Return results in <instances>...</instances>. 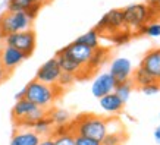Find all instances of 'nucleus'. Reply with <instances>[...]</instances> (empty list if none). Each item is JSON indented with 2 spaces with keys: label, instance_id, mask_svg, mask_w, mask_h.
Segmentation results:
<instances>
[{
  "label": "nucleus",
  "instance_id": "2eb2a0df",
  "mask_svg": "<svg viewBox=\"0 0 160 145\" xmlns=\"http://www.w3.org/2000/svg\"><path fill=\"white\" fill-rule=\"evenodd\" d=\"M41 141L32 129H16L12 135L10 145H38Z\"/></svg>",
  "mask_w": 160,
  "mask_h": 145
},
{
  "label": "nucleus",
  "instance_id": "f704fd0d",
  "mask_svg": "<svg viewBox=\"0 0 160 145\" xmlns=\"http://www.w3.org/2000/svg\"><path fill=\"white\" fill-rule=\"evenodd\" d=\"M157 3H159V0H146V5L150 7H157Z\"/></svg>",
  "mask_w": 160,
  "mask_h": 145
},
{
  "label": "nucleus",
  "instance_id": "b1692460",
  "mask_svg": "<svg viewBox=\"0 0 160 145\" xmlns=\"http://www.w3.org/2000/svg\"><path fill=\"white\" fill-rule=\"evenodd\" d=\"M31 5H32L31 0H8L6 12H25Z\"/></svg>",
  "mask_w": 160,
  "mask_h": 145
},
{
  "label": "nucleus",
  "instance_id": "72a5a7b5",
  "mask_svg": "<svg viewBox=\"0 0 160 145\" xmlns=\"http://www.w3.org/2000/svg\"><path fill=\"white\" fill-rule=\"evenodd\" d=\"M6 78H8V72H6L5 69L2 68V65H0V84L3 82V81H5Z\"/></svg>",
  "mask_w": 160,
  "mask_h": 145
},
{
  "label": "nucleus",
  "instance_id": "bb28decb",
  "mask_svg": "<svg viewBox=\"0 0 160 145\" xmlns=\"http://www.w3.org/2000/svg\"><path fill=\"white\" fill-rule=\"evenodd\" d=\"M132 37V32L128 31V29H122V31H118L113 35H110L112 41L116 44V46H122V44H126Z\"/></svg>",
  "mask_w": 160,
  "mask_h": 145
},
{
  "label": "nucleus",
  "instance_id": "39448f33",
  "mask_svg": "<svg viewBox=\"0 0 160 145\" xmlns=\"http://www.w3.org/2000/svg\"><path fill=\"white\" fill-rule=\"evenodd\" d=\"M32 27V19L25 12H5L0 18V38L21 31H28Z\"/></svg>",
  "mask_w": 160,
  "mask_h": 145
},
{
  "label": "nucleus",
  "instance_id": "ddd939ff",
  "mask_svg": "<svg viewBox=\"0 0 160 145\" xmlns=\"http://www.w3.org/2000/svg\"><path fill=\"white\" fill-rule=\"evenodd\" d=\"M140 68L144 69L156 82H160V47L147 51L140 63Z\"/></svg>",
  "mask_w": 160,
  "mask_h": 145
},
{
  "label": "nucleus",
  "instance_id": "aec40b11",
  "mask_svg": "<svg viewBox=\"0 0 160 145\" xmlns=\"http://www.w3.org/2000/svg\"><path fill=\"white\" fill-rule=\"evenodd\" d=\"M75 41L79 44H84V46H87V47L92 48V50H96L97 47H100V34L92 28L90 31H87L85 34L79 35Z\"/></svg>",
  "mask_w": 160,
  "mask_h": 145
},
{
  "label": "nucleus",
  "instance_id": "f257e3e1",
  "mask_svg": "<svg viewBox=\"0 0 160 145\" xmlns=\"http://www.w3.org/2000/svg\"><path fill=\"white\" fill-rule=\"evenodd\" d=\"M25 89V100L31 101L32 104L38 106L40 109L49 111L53 109L54 101L58 100L60 94H62V88H59L58 85H46V84L40 82L37 79H32L31 82H28L24 87Z\"/></svg>",
  "mask_w": 160,
  "mask_h": 145
},
{
  "label": "nucleus",
  "instance_id": "c9c22d12",
  "mask_svg": "<svg viewBox=\"0 0 160 145\" xmlns=\"http://www.w3.org/2000/svg\"><path fill=\"white\" fill-rule=\"evenodd\" d=\"M24 97H25V89L22 88L18 94H15V100H21V98H24Z\"/></svg>",
  "mask_w": 160,
  "mask_h": 145
},
{
  "label": "nucleus",
  "instance_id": "412c9836",
  "mask_svg": "<svg viewBox=\"0 0 160 145\" xmlns=\"http://www.w3.org/2000/svg\"><path fill=\"white\" fill-rule=\"evenodd\" d=\"M132 91H134V84L132 81H125V82H121V84H116V88H115V94L119 97V100H121L123 104H125L128 100H129V97H131Z\"/></svg>",
  "mask_w": 160,
  "mask_h": 145
},
{
  "label": "nucleus",
  "instance_id": "5701e85b",
  "mask_svg": "<svg viewBox=\"0 0 160 145\" xmlns=\"http://www.w3.org/2000/svg\"><path fill=\"white\" fill-rule=\"evenodd\" d=\"M131 81H132V84H134V85H137L138 88L144 87V85H148V84L156 82L154 79H153V78H151L142 68H140V66L137 68L135 73H134V76L131 78Z\"/></svg>",
  "mask_w": 160,
  "mask_h": 145
},
{
  "label": "nucleus",
  "instance_id": "f03ea898",
  "mask_svg": "<svg viewBox=\"0 0 160 145\" xmlns=\"http://www.w3.org/2000/svg\"><path fill=\"white\" fill-rule=\"evenodd\" d=\"M71 129L75 135L87 136L102 144L103 138L107 133V120L96 114H79L71 123Z\"/></svg>",
  "mask_w": 160,
  "mask_h": 145
},
{
  "label": "nucleus",
  "instance_id": "7c9ffc66",
  "mask_svg": "<svg viewBox=\"0 0 160 145\" xmlns=\"http://www.w3.org/2000/svg\"><path fill=\"white\" fill-rule=\"evenodd\" d=\"M43 5H44V3H32L28 9L25 10V13H27L31 19L34 21L35 18H37V15H38V12H40V9H41V6H43Z\"/></svg>",
  "mask_w": 160,
  "mask_h": 145
},
{
  "label": "nucleus",
  "instance_id": "dca6fc26",
  "mask_svg": "<svg viewBox=\"0 0 160 145\" xmlns=\"http://www.w3.org/2000/svg\"><path fill=\"white\" fill-rule=\"evenodd\" d=\"M98 103H100V107L106 113H109V114H118V113H121L123 110V106H125L115 92H110V94L98 98Z\"/></svg>",
  "mask_w": 160,
  "mask_h": 145
},
{
  "label": "nucleus",
  "instance_id": "a211bd4d",
  "mask_svg": "<svg viewBox=\"0 0 160 145\" xmlns=\"http://www.w3.org/2000/svg\"><path fill=\"white\" fill-rule=\"evenodd\" d=\"M107 54H109V50L104 48V47H102V46L97 47L94 51H92V57H91V60H90V63L87 65V68H85L90 75L92 73V70H96L100 65H103V63L106 62Z\"/></svg>",
  "mask_w": 160,
  "mask_h": 145
},
{
  "label": "nucleus",
  "instance_id": "58836bf2",
  "mask_svg": "<svg viewBox=\"0 0 160 145\" xmlns=\"http://www.w3.org/2000/svg\"><path fill=\"white\" fill-rule=\"evenodd\" d=\"M43 2L44 3H47V2H52V0H43Z\"/></svg>",
  "mask_w": 160,
  "mask_h": 145
},
{
  "label": "nucleus",
  "instance_id": "f3484780",
  "mask_svg": "<svg viewBox=\"0 0 160 145\" xmlns=\"http://www.w3.org/2000/svg\"><path fill=\"white\" fill-rule=\"evenodd\" d=\"M32 131L40 136V138H47V136H52L53 135V131H54V125L53 122L50 120L49 116H44L43 119H40L34 123L32 126Z\"/></svg>",
  "mask_w": 160,
  "mask_h": 145
},
{
  "label": "nucleus",
  "instance_id": "6ab92c4d",
  "mask_svg": "<svg viewBox=\"0 0 160 145\" xmlns=\"http://www.w3.org/2000/svg\"><path fill=\"white\" fill-rule=\"evenodd\" d=\"M47 116L50 117V120L53 122L54 126H63L71 123V113L65 109H52L47 111Z\"/></svg>",
  "mask_w": 160,
  "mask_h": 145
},
{
  "label": "nucleus",
  "instance_id": "c85d7f7f",
  "mask_svg": "<svg viewBox=\"0 0 160 145\" xmlns=\"http://www.w3.org/2000/svg\"><path fill=\"white\" fill-rule=\"evenodd\" d=\"M140 91L144 95H156V94L160 92V82H153L148 84V85H144V87L140 88Z\"/></svg>",
  "mask_w": 160,
  "mask_h": 145
},
{
  "label": "nucleus",
  "instance_id": "e433bc0d",
  "mask_svg": "<svg viewBox=\"0 0 160 145\" xmlns=\"http://www.w3.org/2000/svg\"><path fill=\"white\" fill-rule=\"evenodd\" d=\"M31 2H32V3H44L43 0H31Z\"/></svg>",
  "mask_w": 160,
  "mask_h": 145
},
{
  "label": "nucleus",
  "instance_id": "423d86ee",
  "mask_svg": "<svg viewBox=\"0 0 160 145\" xmlns=\"http://www.w3.org/2000/svg\"><path fill=\"white\" fill-rule=\"evenodd\" d=\"M3 41H5V46L16 48V50L22 51L27 57H29L35 50L37 37H35V32L32 29H28V31H21L16 34L8 35L3 38Z\"/></svg>",
  "mask_w": 160,
  "mask_h": 145
},
{
  "label": "nucleus",
  "instance_id": "1a4fd4ad",
  "mask_svg": "<svg viewBox=\"0 0 160 145\" xmlns=\"http://www.w3.org/2000/svg\"><path fill=\"white\" fill-rule=\"evenodd\" d=\"M92 51H94L92 48L87 47V46H84V44L77 43V41H73V43L68 44L66 47H63L62 50H59V53L71 57L72 60L79 63L82 68H87V65L90 63V60H91V57H92Z\"/></svg>",
  "mask_w": 160,
  "mask_h": 145
},
{
  "label": "nucleus",
  "instance_id": "7ed1b4c3",
  "mask_svg": "<svg viewBox=\"0 0 160 145\" xmlns=\"http://www.w3.org/2000/svg\"><path fill=\"white\" fill-rule=\"evenodd\" d=\"M123 12V22L125 29L128 31H140L147 22L153 19H159L160 12L157 7H150L146 3H135V5L126 6Z\"/></svg>",
  "mask_w": 160,
  "mask_h": 145
},
{
  "label": "nucleus",
  "instance_id": "9d476101",
  "mask_svg": "<svg viewBox=\"0 0 160 145\" xmlns=\"http://www.w3.org/2000/svg\"><path fill=\"white\" fill-rule=\"evenodd\" d=\"M25 59H27V56L22 51H19V50H16L13 47L3 46L0 48V65L8 72V75H10L13 72Z\"/></svg>",
  "mask_w": 160,
  "mask_h": 145
},
{
  "label": "nucleus",
  "instance_id": "ea45409f",
  "mask_svg": "<svg viewBox=\"0 0 160 145\" xmlns=\"http://www.w3.org/2000/svg\"><path fill=\"white\" fill-rule=\"evenodd\" d=\"M159 119H160V114H159Z\"/></svg>",
  "mask_w": 160,
  "mask_h": 145
},
{
  "label": "nucleus",
  "instance_id": "4468645a",
  "mask_svg": "<svg viewBox=\"0 0 160 145\" xmlns=\"http://www.w3.org/2000/svg\"><path fill=\"white\" fill-rule=\"evenodd\" d=\"M56 60H58L60 70L63 73H71L73 76H77V79H82V76L90 75L87 69L82 68L79 63H77L75 60H72L71 57H68V56H65L62 53H59V51L56 54Z\"/></svg>",
  "mask_w": 160,
  "mask_h": 145
},
{
  "label": "nucleus",
  "instance_id": "4be33fe9",
  "mask_svg": "<svg viewBox=\"0 0 160 145\" xmlns=\"http://www.w3.org/2000/svg\"><path fill=\"white\" fill-rule=\"evenodd\" d=\"M138 32H140L141 35L150 37V38H159L160 37V18L159 19H153V21H150V22H147Z\"/></svg>",
  "mask_w": 160,
  "mask_h": 145
},
{
  "label": "nucleus",
  "instance_id": "20e7f679",
  "mask_svg": "<svg viewBox=\"0 0 160 145\" xmlns=\"http://www.w3.org/2000/svg\"><path fill=\"white\" fill-rule=\"evenodd\" d=\"M44 116H47V111L25 98L16 100L12 109V117L16 129H32L35 122L43 119Z\"/></svg>",
  "mask_w": 160,
  "mask_h": 145
},
{
  "label": "nucleus",
  "instance_id": "2f4dec72",
  "mask_svg": "<svg viewBox=\"0 0 160 145\" xmlns=\"http://www.w3.org/2000/svg\"><path fill=\"white\" fill-rule=\"evenodd\" d=\"M153 138H154V142L157 145H160V125H157L153 131Z\"/></svg>",
  "mask_w": 160,
  "mask_h": 145
},
{
  "label": "nucleus",
  "instance_id": "c756f323",
  "mask_svg": "<svg viewBox=\"0 0 160 145\" xmlns=\"http://www.w3.org/2000/svg\"><path fill=\"white\" fill-rule=\"evenodd\" d=\"M75 145H102L98 141L87 138V136H81V135H75Z\"/></svg>",
  "mask_w": 160,
  "mask_h": 145
},
{
  "label": "nucleus",
  "instance_id": "393cba45",
  "mask_svg": "<svg viewBox=\"0 0 160 145\" xmlns=\"http://www.w3.org/2000/svg\"><path fill=\"white\" fill-rule=\"evenodd\" d=\"M123 139H125V135H123L122 131L107 132L106 136H104L102 141V145H122Z\"/></svg>",
  "mask_w": 160,
  "mask_h": 145
},
{
  "label": "nucleus",
  "instance_id": "f8f14e48",
  "mask_svg": "<svg viewBox=\"0 0 160 145\" xmlns=\"http://www.w3.org/2000/svg\"><path fill=\"white\" fill-rule=\"evenodd\" d=\"M115 88H116V81L113 79V76L109 72H103L100 75H97L96 79L92 81L91 94L96 98H102V97L113 92Z\"/></svg>",
  "mask_w": 160,
  "mask_h": 145
},
{
  "label": "nucleus",
  "instance_id": "a878e982",
  "mask_svg": "<svg viewBox=\"0 0 160 145\" xmlns=\"http://www.w3.org/2000/svg\"><path fill=\"white\" fill-rule=\"evenodd\" d=\"M52 138L54 141V145H75V133L72 131L53 135Z\"/></svg>",
  "mask_w": 160,
  "mask_h": 145
},
{
  "label": "nucleus",
  "instance_id": "6e6552de",
  "mask_svg": "<svg viewBox=\"0 0 160 145\" xmlns=\"http://www.w3.org/2000/svg\"><path fill=\"white\" fill-rule=\"evenodd\" d=\"M62 75V70H60V66H59L56 57L49 59L47 62H44L41 66L37 70V75H35V79L40 81V82L46 84V85H58L59 78Z\"/></svg>",
  "mask_w": 160,
  "mask_h": 145
},
{
  "label": "nucleus",
  "instance_id": "9b49d317",
  "mask_svg": "<svg viewBox=\"0 0 160 145\" xmlns=\"http://www.w3.org/2000/svg\"><path fill=\"white\" fill-rule=\"evenodd\" d=\"M132 72H134L132 62L128 57L113 59L110 63V68H109V73L113 76V79L116 81V84L129 81L132 76Z\"/></svg>",
  "mask_w": 160,
  "mask_h": 145
},
{
  "label": "nucleus",
  "instance_id": "4c0bfd02",
  "mask_svg": "<svg viewBox=\"0 0 160 145\" xmlns=\"http://www.w3.org/2000/svg\"><path fill=\"white\" fill-rule=\"evenodd\" d=\"M157 9H159V12H160V0H159V3H157Z\"/></svg>",
  "mask_w": 160,
  "mask_h": 145
},
{
  "label": "nucleus",
  "instance_id": "473e14b6",
  "mask_svg": "<svg viewBox=\"0 0 160 145\" xmlns=\"http://www.w3.org/2000/svg\"><path fill=\"white\" fill-rule=\"evenodd\" d=\"M38 145H54V141L52 136H47V138H41V141L38 142Z\"/></svg>",
  "mask_w": 160,
  "mask_h": 145
},
{
  "label": "nucleus",
  "instance_id": "cd10ccee",
  "mask_svg": "<svg viewBox=\"0 0 160 145\" xmlns=\"http://www.w3.org/2000/svg\"><path fill=\"white\" fill-rule=\"evenodd\" d=\"M75 81H77V76H73L71 73H63L62 72V75H60V78H59V81H58V87L65 89V88L71 87Z\"/></svg>",
  "mask_w": 160,
  "mask_h": 145
},
{
  "label": "nucleus",
  "instance_id": "a19ab883",
  "mask_svg": "<svg viewBox=\"0 0 160 145\" xmlns=\"http://www.w3.org/2000/svg\"><path fill=\"white\" fill-rule=\"evenodd\" d=\"M0 18H2V15H0Z\"/></svg>",
  "mask_w": 160,
  "mask_h": 145
},
{
  "label": "nucleus",
  "instance_id": "0eeeda50",
  "mask_svg": "<svg viewBox=\"0 0 160 145\" xmlns=\"http://www.w3.org/2000/svg\"><path fill=\"white\" fill-rule=\"evenodd\" d=\"M94 29L97 31L98 34L109 32L110 35H113L115 32H118V31L125 29L123 12H122V9H112V10H109L107 13H104Z\"/></svg>",
  "mask_w": 160,
  "mask_h": 145
}]
</instances>
